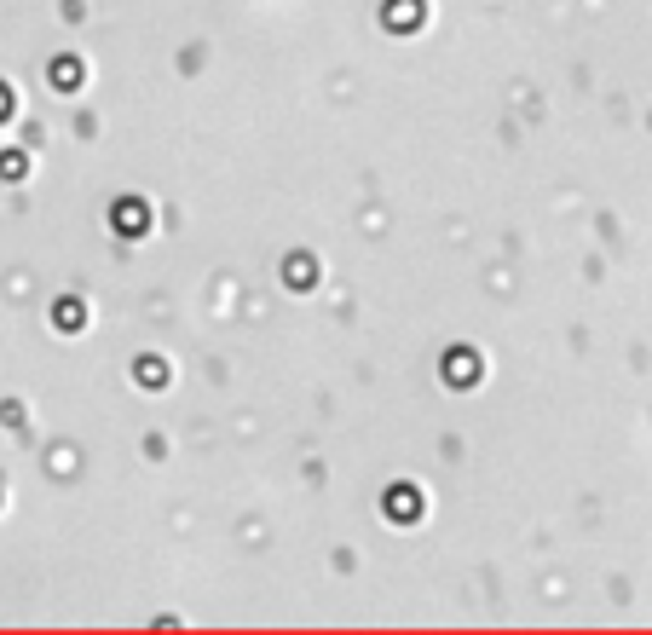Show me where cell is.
I'll list each match as a JSON object with an SVG mask.
<instances>
[{"instance_id": "1", "label": "cell", "mask_w": 652, "mask_h": 635, "mask_svg": "<svg viewBox=\"0 0 652 635\" xmlns=\"http://www.w3.org/2000/svg\"><path fill=\"white\" fill-rule=\"evenodd\" d=\"M121 231H145V208L127 202V208H121Z\"/></svg>"}, {"instance_id": "2", "label": "cell", "mask_w": 652, "mask_h": 635, "mask_svg": "<svg viewBox=\"0 0 652 635\" xmlns=\"http://www.w3.org/2000/svg\"><path fill=\"white\" fill-rule=\"evenodd\" d=\"M451 358H456V364H451V375H456V381H462V375H473V353H451Z\"/></svg>"}]
</instances>
